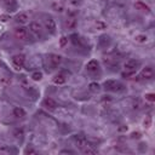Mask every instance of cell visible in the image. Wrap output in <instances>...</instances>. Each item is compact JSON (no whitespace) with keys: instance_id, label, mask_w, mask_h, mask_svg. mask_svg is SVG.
<instances>
[{"instance_id":"cell-7","label":"cell","mask_w":155,"mask_h":155,"mask_svg":"<svg viewBox=\"0 0 155 155\" xmlns=\"http://www.w3.org/2000/svg\"><path fill=\"white\" fill-rule=\"evenodd\" d=\"M140 78L145 79V80H150L154 78V69L151 67H145L143 68V70L140 71Z\"/></svg>"},{"instance_id":"cell-11","label":"cell","mask_w":155,"mask_h":155,"mask_svg":"<svg viewBox=\"0 0 155 155\" xmlns=\"http://www.w3.org/2000/svg\"><path fill=\"white\" fill-rule=\"evenodd\" d=\"M98 68H99V63L96 59H92L86 64V69L88 71H96V70H98Z\"/></svg>"},{"instance_id":"cell-16","label":"cell","mask_w":155,"mask_h":155,"mask_svg":"<svg viewBox=\"0 0 155 155\" xmlns=\"http://www.w3.org/2000/svg\"><path fill=\"white\" fill-rule=\"evenodd\" d=\"M134 7H136L137 10H140V11H145V12H149V11H150V7H149L148 5H145L144 2H142V1H138V2H136V4H134Z\"/></svg>"},{"instance_id":"cell-35","label":"cell","mask_w":155,"mask_h":155,"mask_svg":"<svg viewBox=\"0 0 155 155\" xmlns=\"http://www.w3.org/2000/svg\"><path fill=\"white\" fill-rule=\"evenodd\" d=\"M70 2H71L73 5H79V0H71Z\"/></svg>"},{"instance_id":"cell-20","label":"cell","mask_w":155,"mask_h":155,"mask_svg":"<svg viewBox=\"0 0 155 155\" xmlns=\"http://www.w3.org/2000/svg\"><path fill=\"white\" fill-rule=\"evenodd\" d=\"M94 25H96V28H97L98 30H104V29H107V23L103 22V21H97Z\"/></svg>"},{"instance_id":"cell-22","label":"cell","mask_w":155,"mask_h":155,"mask_svg":"<svg viewBox=\"0 0 155 155\" xmlns=\"http://www.w3.org/2000/svg\"><path fill=\"white\" fill-rule=\"evenodd\" d=\"M13 136L18 139H22L23 138V130L22 128H16L15 132H13Z\"/></svg>"},{"instance_id":"cell-12","label":"cell","mask_w":155,"mask_h":155,"mask_svg":"<svg viewBox=\"0 0 155 155\" xmlns=\"http://www.w3.org/2000/svg\"><path fill=\"white\" fill-rule=\"evenodd\" d=\"M12 113H13V116L17 117V119H23L25 116V110L23 108H21V107L13 108V111Z\"/></svg>"},{"instance_id":"cell-14","label":"cell","mask_w":155,"mask_h":155,"mask_svg":"<svg viewBox=\"0 0 155 155\" xmlns=\"http://www.w3.org/2000/svg\"><path fill=\"white\" fill-rule=\"evenodd\" d=\"M64 25H65L67 29H74V28L76 27V19L73 18V17H69L68 19H65Z\"/></svg>"},{"instance_id":"cell-36","label":"cell","mask_w":155,"mask_h":155,"mask_svg":"<svg viewBox=\"0 0 155 155\" xmlns=\"http://www.w3.org/2000/svg\"><path fill=\"white\" fill-rule=\"evenodd\" d=\"M132 136H133V137H137V138H138V137H139V136H140V134H139V133H138V132H137V133H133V134H132Z\"/></svg>"},{"instance_id":"cell-5","label":"cell","mask_w":155,"mask_h":155,"mask_svg":"<svg viewBox=\"0 0 155 155\" xmlns=\"http://www.w3.org/2000/svg\"><path fill=\"white\" fill-rule=\"evenodd\" d=\"M139 61H136V59H130V61H127L125 64H124V67H125V70L126 71H136L137 70V68L139 67Z\"/></svg>"},{"instance_id":"cell-24","label":"cell","mask_w":155,"mask_h":155,"mask_svg":"<svg viewBox=\"0 0 155 155\" xmlns=\"http://www.w3.org/2000/svg\"><path fill=\"white\" fill-rule=\"evenodd\" d=\"M82 151H84L85 154H97V150H96V149L90 148L88 145H87L86 148H84V149H82Z\"/></svg>"},{"instance_id":"cell-10","label":"cell","mask_w":155,"mask_h":155,"mask_svg":"<svg viewBox=\"0 0 155 155\" xmlns=\"http://www.w3.org/2000/svg\"><path fill=\"white\" fill-rule=\"evenodd\" d=\"M16 22L19 23V24H25L29 22V15L25 13V12H21L16 16Z\"/></svg>"},{"instance_id":"cell-34","label":"cell","mask_w":155,"mask_h":155,"mask_svg":"<svg viewBox=\"0 0 155 155\" xmlns=\"http://www.w3.org/2000/svg\"><path fill=\"white\" fill-rule=\"evenodd\" d=\"M61 153H62V154H64V153H68V154H73V151H71V150H62Z\"/></svg>"},{"instance_id":"cell-28","label":"cell","mask_w":155,"mask_h":155,"mask_svg":"<svg viewBox=\"0 0 155 155\" xmlns=\"http://www.w3.org/2000/svg\"><path fill=\"white\" fill-rule=\"evenodd\" d=\"M4 2L6 4V6H16V0H4Z\"/></svg>"},{"instance_id":"cell-31","label":"cell","mask_w":155,"mask_h":155,"mask_svg":"<svg viewBox=\"0 0 155 155\" xmlns=\"http://www.w3.org/2000/svg\"><path fill=\"white\" fill-rule=\"evenodd\" d=\"M24 153H25V154H36L38 151H36L35 149H33V148H27V149L24 150Z\"/></svg>"},{"instance_id":"cell-17","label":"cell","mask_w":155,"mask_h":155,"mask_svg":"<svg viewBox=\"0 0 155 155\" xmlns=\"http://www.w3.org/2000/svg\"><path fill=\"white\" fill-rule=\"evenodd\" d=\"M52 8H53L54 11H57V12H62V11L64 10V6H63V4L58 2V1H53V2H52Z\"/></svg>"},{"instance_id":"cell-18","label":"cell","mask_w":155,"mask_h":155,"mask_svg":"<svg viewBox=\"0 0 155 155\" xmlns=\"http://www.w3.org/2000/svg\"><path fill=\"white\" fill-rule=\"evenodd\" d=\"M134 40L137 42H139V44H144V42L148 41V36L145 34H139V35H136L134 36Z\"/></svg>"},{"instance_id":"cell-26","label":"cell","mask_w":155,"mask_h":155,"mask_svg":"<svg viewBox=\"0 0 155 155\" xmlns=\"http://www.w3.org/2000/svg\"><path fill=\"white\" fill-rule=\"evenodd\" d=\"M70 38H71V41L74 45H80V38L78 35H71Z\"/></svg>"},{"instance_id":"cell-2","label":"cell","mask_w":155,"mask_h":155,"mask_svg":"<svg viewBox=\"0 0 155 155\" xmlns=\"http://www.w3.org/2000/svg\"><path fill=\"white\" fill-rule=\"evenodd\" d=\"M44 24H45L46 30H47L50 34H54V33H56V22H54V19H53L51 16H46V17H45Z\"/></svg>"},{"instance_id":"cell-33","label":"cell","mask_w":155,"mask_h":155,"mask_svg":"<svg viewBox=\"0 0 155 155\" xmlns=\"http://www.w3.org/2000/svg\"><path fill=\"white\" fill-rule=\"evenodd\" d=\"M139 108H140V102L139 101H136L133 103V109H139Z\"/></svg>"},{"instance_id":"cell-13","label":"cell","mask_w":155,"mask_h":155,"mask_svg":"<svg viewBox=\"0 0 155 155\" xmlns=\"http://www.w3.org/2000/svg\"><path fill=\"white\" fill-rule=\"evenodd\" d=\"M50 62H51V64L53 67H58L61 64V62H62V57L59 54H54L53 53V54L50 56Z\"/></svg>"},{"instance_id":"cell-23","label":"cell","mask_w":155,"mask_h":155,"mask_svg":"<svg viewBox=\"0 0 155 155\" xmlns=\"http://www.w3.org/2000/svg\"><path fill=\"white\" fill-rule=\"evenodd\" d=\"M143 125H144V127H145V128H149V127L151 126V116H150V115L145 116V119H144V122H143Z\"/></svg>"},{"instance_id":"cell-29","label":"cell","mask_w":155,"mask_h":155,"mask_svg":"<svg viewBox=\"0 0 155 155\" xmlns=\"http://www.w3.org/2000/svg\"><path fill=\"white\" fill-rule=\"evenodd\" d=\"M133 75H134V71H125V73H122V76L124 78H127V79H130Z\"/></svg>"},{"instance_id":"cell-4","label":"cell","mask_w":155,"mask_h":155,"mask_svg":"<svg viewBox=\"0 0 155 155\" xmlns=\"http://www.w3.org/2000/svg\"><path fill=\"white\" fill-rule=\"evenodd\" d=\"M12 63H13V65H15L17 69H21V68L24 65V63H25V57H24V54H15V56L12 57Z\"/></svg>"},{"instance_id":"cell-19","label":"cell","mask_w":155,"mask_h":155,"mask_svg":"<svg viewBox=\"0 0 155 155\" xmlns=\"http://www.w3.org/2000/svg\"><path fill=\"white\" fill-rule=\"evenodd\" d=\"M88 88H90V91H92V92H98V91L101 90V86H99L98 82H91V84L88 85Z\"/></svg>"},{"instance_id":"cell-32","label":"cell","mask_w":155,"mask_h":155,"mask_svg":"<svg viewBox=\"0 0 155 155\" xmlns=\"http://www.w3.org/2000/svg\"><path fill=\"white\" fill-rule=\"evenodd\" d=\"M10 19V16L8 15H1L0 16V21L1 22H6V21H8Z\"/></svg>"},{"instance_id":"cell-37","label":"cell","mask_w":155,"mask_h":155,"mask_svg":"<svg viewBox=\"0 0 155 155\" xmlns=\"http://www.w3.org/2000/svg\"><path fill=\"white\" fill-rule=\"evenodd\" d=\"M0 64H1V62H0Z\"/></svg>"},{"instance_id":"cell-30","label":"cell","mask_w":155,"mask_h":155,"mask_svg":"<svg viewBox=\"0 0 155 155\" xmlns=\"http://www.w3.org/2000/svg\"><path fill=\"white\" fill-rule=\"evenodd\" d=\"M0 153H7V154H10V153H11V149H10L8 147L4 145L2 148H0Z\"/></svg>"},{"instance_id":"cell-3","label":"cell","mask_w":155,"mask_h":155,"mask_svg":"<svg viewBox=\"0 0 155 155\" xmlns=\"http://www.w3.org/2000/svg\"><path fill=\"white\" fill-rule=\"evenodd\" d=\"M28 29L25 27H18L15 29V35L18 40H27L28 39Z\"/></svg>"},{"instance_id":"cell-9","label":"cell","mask_w":155,"mask_h":155,"mask_svg":"<svg viewBox=\"0 0 155 155\" xmlns=\"http://www.w3.org/2000/svg\"><path fill=\"white\" fill-rule=\"evenodd\" d=\"M42 104H44V107H45L46 109H48V110H54V109L57 108V103H56V101L52 99V98H48V97L44 99Z\"/></svg>"},{"instance_id":"cell-6","label":"cell","mask_w":155,"mask_h":155,"mask_svg":"<svg viewBox=\"0 0 155 155\" xmlns=\"http://www.w3.org/2000/svg\"><path fill=\"white\" fill-rule=\"evenodd\" d=\"M74 142H75V144H76V147L78 148H80V149H84V148H86L87 145H88V143H87V139L84 137V136H74Z\"/></svg>"},{"instance_id":"cell-8","label":"cell","mask_w":155,"mask_h":155,"mask_svg":"<svg viewBox=\"0 0 155 155\" xmlns=\"http://www.w3.org/2000/svg\"><path fill=\"white\" fill-rule=\"evenodd\" d=\"M29 31L30 33H33L34 35H40L41 34V25H40V23L39 22H31L30 24H29Z\"/></svg>"},{"instance_id":"cell-1","label":"cell","mask_w":155,"mask_h":155,"mask_svg":"<svg viewBox=\"0 0 155 155\" xmlns=\"http://www.w3.org/2000/svg\"><path fill=\"white\" fill-rule=\"evenodd\" d=\"M104 88H105V90H109V91L120 92V91L124 90V86H122L120 82L115 81V80H107V81L104 82Z\"/></svg>"},{"instance_id":"cell-15","label":"cell","mask_w":155,"mask_h":155,"mask_svg":"<svg viewBox=\"0 0 155 155\" xmlns=\"http://www.w3.org/2000/svg\"><path fill=\"white\" fill-rule=\"evenodd\" d=\"M65 76L63 75V74H57V75H54V78L52 79V81L56 84V85H63L64 82H65Z\"/></svg>"},{"instance_id":"cell-25","label":"cell","mask_w":155,"mask_h":155,"mask_svg":"<svg viewBox=\"0 0 155 155\" xmlns=\"http://www.w3.org/2000/svg\"><path fill=\"white\" fill-rule=\"evenodd\" d=\"M67 44H68V38L67 36H62L61 40H59V46L61 47H64Z\"/></svg>"},{"instance_id":"cell-27","label":"cell","mask_w":155,"mask_h":155,"mask_svg":"<svg viewBox=\"0 0 155 155\" xmlns=\"http://www.w3.org/2000/svg\"><path fill=\"white\" fill-rule=\"evenodd\" d=\"M145 99H148L150 102H154L155 101V94L154 93H147L145 94Z\"/></svg>"},{"instance_id":"cell-21","label":"cell","mask_w":155,"mask_h":155,"mask_svg":"<svg viewBox=\"0 0 155 155\" xmlns=\"http://www.w3.org/2000/svg\"><path fill=\"white\" fill-rule=\"evenodd\" d=\"M31 79L34 80V81H40L41 79H42V73L41 71H34L33 74H31Z\"/></svg>"}]
</instances>
